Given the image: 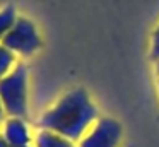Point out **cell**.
Returning a JSON list of instances; mask_svg holds the SVG:
<instances>
[{"label":"cell","instance_id":"3957f363","mask_svg":"<svg viewBox=\"0 0 159 147\" xmlns=\"http://www.w3.org/2000/svg\"><path fill=\"white\" fill-rule=\"evenodd\" d=\"M5 48L14 55L21 57H31L41 48V36L38 33V27L28 17H17L14 26L11 27L4 39L0 41Z\"/></svg>","mask_w":159,"mask_h":147},{"label":"cell","instance_id":"ba28073f","mask_svg":"<svg viewBox=\"0 0 159 147\" xmlns=\"http://www.w3.org/2000/svg\"><path fill=\"white\" fill-rule=\"evenodd\" d=\"M16 67V55L0 43V79L5 77Z\"/></svg>","mask_w":159,"mask_h":147},{"label":"cell","instance_id":"4fadbf2b","mask_svg":"<svg viewBox=\"0 0 159 147\" xmlns=\"http://www.w3.org/2000/svg\"><path fill=\"white\" fill-rule=\"evenodd\" d=\"M14 147H34V145H31V144H28V145H14Z\"/></svg>","mask_w":159,"mask_h":147},{"label":"cell","instance_id":"9c48e42d","mask_svg":"<svg viewBox=\"0 0 159 147\" xmlns=\"http://www.w3.org/2000/svg\"><path fill=\"white\" fill-rule=\"evenodd\" d=\"M151 58H152V60H159V26L156 27L154 34H152V46H151Z\"/></svg>","mask_w":159,"mask_h":147},{"label":"cell","instance_id":"8992f818","mask_svg":"<svg viewBox=\"0 0 159 147\" xmlns=\"http://www.w3.org/2000/svg\"><path fill=\"white\" fill-rule=\"evenodd\" d=\"M34 147H77V145L67 137L60 135V133L39 128V132L34 137Z\"/></svg>","mask_w":159,"mask_h":147},{"label":"cell","instance_id":"6da1fadb","mask_svg":"<svg viewBox=\"0 0 159 147\" xmlns=\"http://www.w3.org/2000/svg\"><path fill=\"white\" fill-rule=\"evenodd\" d=\"M98 108L86 89L75 87L67 91L38 120V126L52 130L75 142L80 140L98 122Z\"/></svg>","mask_w":159,"mask_h":147},{"label":"cell","instance_id":"52a82bcc","mask_svg":"<svg viewBox=\"0 0 159 147\" xmlns=\"http://www.w3.org/2000/svg\"><path fill=\"white\" fill-rule=\"evenodd\" d=\"M16 21H17V12L14 5H5L4 9H0V41L11 31Z\"/></svg>","mask_w":159,"mask_h":147},{"label":"cell","instance_id":"7a4b0ae2","mask_svg":"<svg viewBox=\"0 0 159 147\" xmlns=\"http://www.w3.org/2000/svg\"><path fill=\"white\" fill-rule=\"evenodd\" d=\"M28 67L24 63H16V67L5 77L0 79V99H2L7 116L26 120V116H28Z\"/></svg>","mask_w":159,"mask_h":147},{"label":"cell","instance_id":"5b68a950","mask_svg":"<svg viewBox=\"0 0 159 147\" xmlns=\"http://www.w3.org/2000/svg\"><path fill=\"white\" fill-rule=\"evenodd\" d=\"M2 137L9 142V145H28L31 144V130L26 123L24 118H16V116H7L2 123Z\"/></svg>","mask_w":159,"mask_h":147},{"label":"cell","instance_id":"8fae6325","mask_svg":"<svg viewBox=\"0 0 159 147\" xmlns=\"http://www.w3.org/2000/svg\"><path fill=\"white\" fill-rule=\"evenodd\" d=\"M0 147H11V145H9L7 140H5L4 137H2V133H0Z\"/></svg>","mask_w":159,"mask_h":147},{"label":"cell","instance_id":"30bf717a","mask_svg":"<svg viewBox=\"0 0 159 147\" xmlns=\"http://www.w3.org/2000/svg\"><path fill=\"white\" fill-rule=\"evenodd\" d=\"M5 118H7V113H5V108L2 104V99H0V123H4Z\"/></svg>","mask_w":159,"mask_h":147},{"label":"cell","instance_id":"7c38bea8","mask_svg":"<svg viewBox=\"0 0 159 147\" xmlns=\"http://www.w3.org/2000/svg\"><path fill=\"white\" fill-rule=\"evenodd\" d=\"M156 72L159 74V60H156Z\"/></svg>","mask_w":159,"mask_h":147},{"label":"cell","instance_id":"277c9868","mask_svg":"<svg viewBox=\"0 0 159 147\" xmlns=\"http://www.w3.org/2000/svg\"><path fill=\"white\" fill-rule=\"evenodd\" d=\"M123 137V128L115 118H98L89 132L79 140L77 147H118Z\"/></svg>","mask_w":159,"mask_h":147}]
</instances>
